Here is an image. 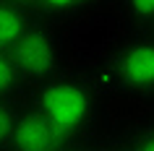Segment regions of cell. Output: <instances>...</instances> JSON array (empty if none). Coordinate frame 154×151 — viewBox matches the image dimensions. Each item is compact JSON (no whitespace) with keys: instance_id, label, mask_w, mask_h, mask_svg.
Instances as JSON below:
<instances>
[{"instance_id":"cell-1","label":"cell","mask_w":154,"mask_h":151,"mask_svg":"<svg viewBox=\"0 0 154 151\" xmlns=\"http://www.w3.org/2000/svg\"><path fill=\"white\" fill-rule=\"evenodd\" d=\"M34 110L45 115L68 141H73L94 120V91L81 78L55 73L39 81Z\"/></svg>"},{"instance_id":"cell-2","label":"cell","mask_w":154,"mask_h":151,"mask_svg":"<svg viewBox=\"0 0 154 151\" xmlns=\"http://www.w3.org/2000/svg\"><path fill=\"white\" fill-rule=\"evenodd\" d=\"M11 57L26 83H39V81L60 73L57 71L60 68V42H57L55 32L39 21H34L24 32V37L11 50Z\"/></svg>"},{"instance_id":"cell-3","label":"cell","mask_w":154,"mask_h":151,"mask_svg":"<svg viewBox=\"0 0 154 151\" xmlns=\"http://www.w3.org/2000/svg\"><path fill=\"white\" fill-rule=\"evenodd\" d=\"M107 78L115 89L128 94L154 91V39H138L120 47L107 65Z\"/></svg>"},{"instance_id":"cell-4","label":"cell","mask_w":154,"mask_h":151,"mask_svg":"<svg viewBox=\"0 0 154 151\" xmlns=\"http://www.w3.org/2000/svg\"><path fill=\"white\" fill-rule=\"evenodd\" d=\"M68 143L71 141H68L45 115H39L34 107L26 110V112H16L8 149H18V151H52V149H63V146H68Z\"/></svg>"},{"instance_id":"cell-5","label":"cell","mask_w":154,"mask_h":151,"mask_svg":"<svg viewBox=\"0 0 154 151\" xmlns=\"http://www.w3.org/2000/svg\"><path fill=\"white\" fill-rule=\"evenodd\" d=\"M32 24L34 16L29 11V3L0 0V52H11Z\"/></svg>"},{"instance_id":"cell-6","label":"cell","mask_w":154,"mask_h":151,"mask_svg":"<svg viewBox=\"0 0 154 151\" xmlns=\"http://www.w3.org/2000/svg\"><path fill=\"white\" fill-rule=\"evenodd\" d=\"M26 81L21 76V71L16 68L11 52H0V99H11Z\"/></svg>"},{"instance_id":"cell-7","label":"cell","mask_w":154,"mask_h":151,"mask_svg":"<svg viewBox=\"0 0 154 151\" xmlns=\"http://www.w3.org/2000/svg\"><path fill=\"white\" fill-rule=\"evenodd\" d=\"M13 120H16V112H13L11 102L8 99H0V149H8L11 130H13Z\"/></svg>"},{"instance_id":"cell-8","label":"cell","mask_w":154,"mask_h":151,"mask_svg":"<svg viewBox=\"0 0 154 151\" xmlns=\"http://www.w3.org/2000/svg\"><path fill=\"white\" fill-rule=\"evenodd\" d=\"M91 0H37V5L47 13H73V11L89 5Z\"/></svg>"},{"instance_id":"cell-9","label":"cell","mask_w":154,"mask_h":151,"mask_svg":"<svg viewBox=\"0 0 154 151\" xmlns=\"http://www.w3.org/2000/svg\"><path fill=\"white\" fill-rule=\"evenodd\" d=\"M125 8L133 18L154 24V0H125Z\"/></svg>"},{"instance_id":"cell-10","label":"cell","mask_w":154,"mask_h":151,"mask_svg":"<svg viewBox=\"0 0 154 151\" xmlns=\"http://www.w3.org/2000/svg\"><path fill=\"white\" fill-rule=\"evenodd\" d=\"M128 146L131 149H141V151H154V122L138 128L133 133V138L128 141Z\"/></svg>"},{"instance_id":"cell-11","label":"cell","mask_w":154,"mask_h":151,"mask_svg":"<svg viewBox=\"0 0 154 151\" xmlns=\"http://www.w3.org/2000/svg\"><path fill=\"white\" fill-rule=\"evenodd\" d=\"M21 3H37V0H21Z\"/></svg>"}]
</instances>
